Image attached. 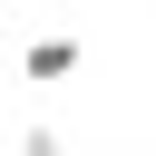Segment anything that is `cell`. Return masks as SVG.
Segmentation results:
<instances>
[{"instance_id": "obj_1", "label": "cell", "mask_w": 156, "mask_h": 156, "mask_svg": "<svg viewBox=\"0 0 156 156\" xmlns=\"http://www.w3.org/2000/svg\"><path fill=\"white\" fill-rule=\"evenodd\" d=\"M68 68H78V39H68V29H58V39H29V49H20V78H39V88H58Z\"/></svg>"}, {"instance_id": "obj_2", "label": "cell", "mask_w": 156, "mask_h": 156, "mask_svg": "<svg viewBox=\"0 0 156 156\" xmlns=\"http://www.w3.org/2000/svg\"><path fill=\"white\" fill-rule=\"evenodd\" d=\"M20 156H58V136H49V127H29V136H20Z\"/></svg>"}]
</instances>
